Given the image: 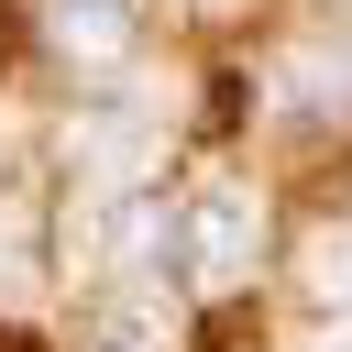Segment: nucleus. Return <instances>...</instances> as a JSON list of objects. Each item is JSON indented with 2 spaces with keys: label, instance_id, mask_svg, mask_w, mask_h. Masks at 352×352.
I'll use <instances>...</instances> for the list:
<instances>
[{
  "label": "nucleus",
  "instance_id": "obj_1",
  "mask_svg": "<svg viewBox=\"0 0 352 352\" xmlns=\"http://www.w3.org/2000/svg\"><path fill=\"white\" fill-rule=\"evenodd\" d=\"M253 264H264V198H253V187H198V198H187V231H176V275L220 297V286H242Z\"/></svg>",
  "mask_w": 352,
  "mask_h": 352
},
{
  "label": "nucleus",
  "instance_id": "obj_2",
  "mask_svg": "<svg viewBox=\"0 0 352 352\" xmlns=\"http://www.w3.org/2000/svg\"><path fill=\"white\" fill-rule=\"evenodd\" d=\"M55 44L121 66V55H132V22H121V0H55Z\"/></svg>",
  "mask_w": 352,
  "mask_h": 352
},
{
  "label": "nucleus",
  "instance_id": "obj_3",
  "mask_svg": "<svg viewBox=\"0 0 352 352\" xmlns=\"http://www.w3.org/2000/svg\"><path fill=\"white\" fill-rule=\"evenodd\" d=\"M308 286H319L330 308H352V231H319V242H308Z\"/></svg>",
  "mask_w": 352,
  "mask_h": 352
},
{
  "label": "nucleus",
  "instance_id": "obj_4",
  "mask_svg": "<svg viewBox=\"0 0 352 352\" xmlns=\"http://www.w3.org/2000/svg\"><path fill=\"white\" fill-rule=\"evenodd\" d=\"M319 352H352V319H341V330H330V341H319Z\"/></svg>",
  "mask_w": 352,
  "mask_h": 352
}]
</instances>
